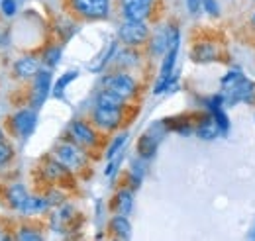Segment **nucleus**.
Instances as JSON below:
<instances>
[{
  "mask_svg": "<svg viewBox=\"0 0 255 241\" xmlns=\"http://www.w3.org/2000/svg\"><path fill=\"white\" fill-rule=\"evenodd\" d=\"M14 127L20 135L28 137L35 127V112L33 110H20L16 116H14Z\"/></svg>",
  "mask_w": 255,
  "mask_h": 241,
  "instance_id": "nucleus-11",
  "label": "nucleus"
},
{
  "mask_svg": "<svg viewBox=\"0 0 255 241\" xmlns=\"http://www.w3.org/2000/svg\"><path fill=\"white\" fill-rule=\"evenodd\" d=\"M14 71H16L18 77L28 79V77H35V75H37L39 67H37V61L33 59V57H22V59L16 63Z\"/></svg>",
  "mask_w": 255,
  "mask_h": 241,
  "instance_id": "nucleus-14",
  "label": "nucleus"
},
{
  "mask_svg": "<svg viewBox=\"0 0 255 241\" xmlns=\"http://www.w3.org/2000/svg\"><path fill=\"white\" fill-rule=\"evenodd\" d=\"M96 106H104V108H122V106H124V98L118 96V94H114L112 91L102 89V91L98 92V96H96Z\"/></svg>",
  "mask_w": 255,
  "mask_h": 241,
  "instance_id": "nucleus-13",
  "label": "nucleus"
},
{
  "mask_svg": "<svg viewBox=\"0 0 255 241\" xmlns=\"http://www.w3.org/2000/svg\"><path fill=\"white\" fill-rule=\"evenodd\" d=\"M122 8H124V18L126 20L143 22L149 16L151 0H124L122 2Z\"/></svg>",
  "mask_w": 255,
  "mask_h": 241,
  "instance_id": "nucleus-6",
  "label": "nucleus"
},
{
  "mask_svg": "<svg viewBox=\"0 0 255 241\" xmlns=\"http://www.w3.org/2000/svg\"><path fill=\"white\" fill-rule=\"evenodd\" d=\"M114 51H116V43H110V47H108V51L104 53V57L98 61V63H95V65H91V71H102L104 65L108 63V59L114 55Z\"/></svg>",
  "mask_w": 255,
  "mask_h": 241,
  "instance_id": "nucleus-24",
  "label": "nucleus"
},
{
  "mask_svg": "<svg viewBox=\"0 0 255 241\" xmlns=\"http://www.w3.org/2000/svg\"><path fill=\"white\" fill-rule=\"evenodd\" d=\"M216 57V49L208 43H202V45H196L192 49V59L196 61H212Z\"/></svg>",
  "mask_w": 255,
  "mask_h": 241,
  "instance_id": "nucleus-19",
  "label": "nucleus"
},
{
  "mask_svg": "<svg viewBox=\"0 0 255 241\" xmlns=\"http://www.w3.org/2000/svg\"><path fill=\"white\" fill-rule=\"evenodd\" d=\"M0 143H4V135H2V129H0Z\"/></svg>",
  "mask_w": 255,
  "mask_h": 241,
  "instance_id": "nucleus-31",
  "label": "nucleus"
},
{
  "mask_svg": "<svg viewBox=\"0 0 255 241\" xmlns=\"http://www.w3.org/2000/svg\"><path fill=\"white\" fill-rule=\"evenodd\" d=\"M93 120L98 127L102 129H114L120 125L122 120V108H104V106H96L93 112Z\"/></svg>",
  "mask_w": 255,
  "mask_h": 241,
  "instance_id": "nucleus-5",
  "label": "nucleus"
},
{
  "mask_svg": "<svg viewBox=\"0 0 255 241\" xmlns=\"http://www.w3.org/2000/svg\"><path fill=\"white\" fill-rule=\"evenodd\" d=\"M69 131H71L73 139H75L77 143H81V145H95L96 143L95 129H93L89 123H85V121H79V120L73 121L71 127H69Z\"/></svg>",
  "mask_w": 255,
  "mask_h": 241,
  "instance_id": "nucleus-10",
  "label": "nucleus"
},
{
  "mask_svg": "<svg viewBox=\"0 0 255 241\" xmlns=\"http://www.w3.org/2000/svg\"><path fill=\"white\" fill-rule=\"evenodd\" d=\"M26 198H28V192H26V188L22 186V184H14L10 190H8V200H10V204L14 206V208H22V204L26 202Z\"/></svg>",
  "mask_w": 255,
  "mask_h": 241,
  "instance_id": "nucleus-18",
  "label": "nucleus"
},
{
  "mask_svg": "<svg viewBox=\"0 0 255 241\" xmlns=\"http://www.w3.org/2000/svg\"><path fill=\"white\" fill-rule=\"evenodd\" d=\"M10 157H12V149L6 143H0V165H4L6 161H10Z\"/></svg>",
  "mask_w": 255,
  "mask_h": 241,
  "instance_id": "nucleus-27",
  "label": "nucleus"
},
{
  "mask_svg": "<svg viewBox=\"0 0 255 241\" xmlns=\"http://www.w3.org/2000/svg\"><path fill=\"white\" fill-rule=\"evenodd\" d=\"M47 206H49V204H47V200H45V198H39V196H28L20 210L24 212V214H37V212H43Z\"/></svg>",
  "mask_w": 255,
  "mask_h": 241,
  "instance_id": "nucleus-16",
  "label": "nucleus"
},
{
  "mask_svg": "<svg viewBox=\"0 0 255 241\" xmlns=\"http://www.w3.org/2000/svg\"><path fill=\"white\" fill-rule=\"evenodd\" d=\"M161 123H155L147 133H143L141 137H139V143H137V151H139V155L141 157H151L155 149H157V145H159L161 137H163V131H157L159 129Z\"/></svg>",
  "mask_w": 255,
  "mask_h": 241,
  "instance_id": "nucleus-8",
  "label": "nucleus"
},
{
  "mask_svg": "<svg viewBox=\"0 0 255 241\" xmlns=\"http://www.w3.org/2000/svg\"><path fill=\"white\" fill-rule=\"evenodd\" d=\"M49 89H51V73L49 71H37L35 75V81H33V106L39 108L47 94H49Z\"/></svg>",
  "mask_w": 255,
  "mask_h": 241,
  "instance_id": "nucleus-7",
  "label": "nucleus"
},
{
  "mask_svg": "<svg viewBox=\"0 0 255 241\" xmlns=\"http://www.w3.org/2000/svg\"><path fill=\"white\" fill-rule=\"evenodd\" d=\"M59 59H61V49H59V47H51V49H47V53H45V57H43V61H45L47 67H55V65L59 63Z\"/></svg>",
  "mask_w": 255,
  "mask_h": 241,
  "instance_id": "nucleus-23",
  "label": "nucleus"
},
{
  "mask_svg": "<svg viewBox=\"0 0 255 241\" xmlns=\"http://www.w3.org/2000/svg\"><path fill=\"white\" fill-rule=\"evenodd\" d=\"M218 133H222V131H220V127L216 123V118L212 114L208 118H204L198 123V127H196V135L202 137V139H214Z\"/></svg>",
  "mask_w": 255,
  "mask_h": 241,
  "instance_id": "nucleus-12",
  "label": "nucleus"
},
{
  "mask_svg": "<svg viewBox=\"0 0 255 241\" xmlns=\"http://www.w3.org/2000/svg\"><path fill=\"white\" fill-rule=\"evenodd\" d=\"M187 4H189V10L192 14L198 12V8H200V0H187Z\"/></svg>",
  "mask_w": 255,
  "mask_h": 241,
  "instance_id": "nucleus-30",
  "label": "nucleus"
},
{
  "mask_svg": "<svg viewBox=\"0 0 255 241\" xmlns=\"http://www.w3.org/2000/svg\"><path fill=\"white\" fill-rule=\"evenodd\" d=\"M77 77H79V73H77V71H69V73H65L63 77H59V81H57V83H55V87H53L55 96H61L63 91L67 89V85H71Z\"/></svg>",
  "mask_w": 255,
  "mask_h": 241,
  "instance_id": "nucleus-21",
  "label": "nucleus"
},
{
  "mask_svg": "<svg viewBox=\"0 0 255 241\" xmlns=\"http://www.w3.org/2000/svg\"><path fill=\"white\" fill-rule=\"evenodd\" d=\"M18 240H41V236L39 234H33V232H28V230H22L20 234H18Z\"/></svg>",
  "mask_w": 255,
  "mask_h": 241,
  "instance_id": "nucleus-28",
  "label": "nucleus"
},
{
  "mask_svg": "<svg viewBox=\"0 0 255 241\" xmlns=\"http://www.w3.org/2000/svg\"><path fill=\"white\" fill-rule=\"evenodd\" d=\"M116 206H118V212L122 216H128L131 214V208H133V196L129 190H120L116 194Z\"/></svg>",
  "mask_w": 255,
  "mask_h": 241,
  "instance_id": "nucleus-17",
  "label": "nucleus"
},
{
  "mask_svg": "<svg viewBox=\"0 0 255 241\" xmlns=\"http://www.w3.org/2000/svg\"><path fill=\"white\" fill-rule=\"evenodd\" d=\"M226 96L224 100L228 104H238V102H255V85L252 81H248L246 77L238 79L236 83H232L230 87L224 89Z\"/></svg>",
  "mask_w": 255,
  "mask_h": 241,
  "instance_id": "nucleus-3",
  "label": "nucleus"
},
{
  "mask_svg": "<svg viewBox=\"0 0 255 241\" xmlns=\"http://www.w3.org/2000/svg\"><path fill=\"white\" fill-rule=\"evenodd\" d=\"M2 14L4 16H14L16 14V2L14 0H2Z\"/></svg>",
  "mask_w": 255,
  "mask_h": 241,
  "instance_id": "nucleus-26",
  "label": "nucleus"
},
{
  "mask_svg": "<svg viewBox=\"0 0 255 241\" xmlns=\"http://www.w3.org/2000/svg\"><path fill=\"white\" fill-rule=\"evenodd\" d=\"M120 41L126 43L129 47H135V45H141L147 41L149 37V28L143 24V22H135V20H126L122 26H120Z\"/></svg>",
  "mask_w": 255,
  "mask_h": 241,
  "instance_id": "nucleus-2",
  "label": "nucleus"
},
{
  "mask_svg": "<svg viewBox=\"0 0 255 241\" xmlns=\"http://www.w3.org/2000/svg\"><path fill=\"white\" fill-rule=\"evenodd\" d=\"M63 198H61V194L59 192H51L49 194V200H47V204H59Z\"/></svg>",
  "mask_w": 255,
  "mask_h": 241,
  "instance_id": "nucleus-29",
  "label": "nucleus"
},
{
  "mask_svg": "<svg viewBox=\"0 0 255 241\" xmlns=\"http://www.w3.org/2000/svg\"><path fill=\"white\" fill-rule=\"evenodd\" d=\"M252 24L255 26V14H254V18H252Z\"/></svg>",
  "mask_w": 255,
  "mask_h": 241,
  "instance_id": "nucleus-32",
  "label": "nucleus"
},
{
  "mask_svg": "<svg viewBox=\"0 0 255 241\" xmlns=\"http://www.w3.org/2000/svg\"><path fill=\"white\" fill-rule=\"evenodd\" d=\"M126 139H128V133H122V135H118V137L112 141V145L108 147V153H106V157H108V159H112L116 153H120L122 145L126 143Z\"/></svg>",
  "mask_w": 255,
  "mask_h": 241,
  "instance_id": "nucleus-22",
  "label": "nucleus"
},
{
  "mask_svg": "<svg viewBox=\"0 0 255 241\" xmlns=\"http://www.w3.org/2000/svg\"><path fill=\"white\" fill-rule=\"evenodd\" d=\"M200 2H202V8H204L210 16H218V14H220V6H218L216 0H200Z\"/></svg>",
  "mask_w": 255,
  "mask_h": 241,
  "instance_id": "nucleus-25",
  "label": "nucleus"
},
{
  "mask_svg": "<svg viewBox=\"0 0 255 241\" xmlns=\"http://www.w3.org/2000/svg\"><path fill=\"white\" fill-rule=\"evenodd\" d=\"M110 230L118 236V238H124L128 240L129 236H131V226H129V222H128V216H116V218H112V222H110Z\"/></svg>",
  "mask_w": 255,
  "mask_h": 241,
  "instance_id": "nucleus-15",
  "label": "nucleus"
},
{
  "mask_svg": "<svg viewBox=\"0 0 255 241\" xmlns=\"http://www.w3.org/2000/svg\"><path fill=\"white\" fill-rule=\"evenodd\" d=\"M104 89L112 91L114 94H118V96H122L126 100V98L135 94V81L129 75H124V73L110 75V77L104 79Z\"/></svg>",
  "mask_w": 255,
  "mask_h": 241,
  "instance_id": "nucleus-4",
  "label": "nucleus"
},
{
  "mask_svg": "<svg viewBox=\"0 0 255 241\" xmlns=\"http://www.w3.org/2000/svg\"><path fill=\"white\" fill-rule=\"evenodd\" d=\"M122 2H124V0H122Z\"/></svg>",
  "mask_w": 255,
  "mask_h": 241,
  "instance_id": "nucleus-33",
  "label": "nucleus"
},
{
  "mask_svg": "<svg viewBox=\"0 0 255 241\" xmlns=\"http://www.w3.org/2000/svg\"><path fill=\"white\" fill-rule=\"evenodd\" d=\"M57 159L63 163L67 169H79L85 163V155L75 145H69V143H61L57 147Z\"/></svg>",
  "mask_w": 255,
  "mask_h": 241,
  "instance_id": "nucleus-9",
  "label": "nucleus"
},
{
  "mask_svg": "<svg viewBox=\"0 0 255 241\" xmlns=\"http://www.w3.org/2000/svg\"><path fill=\"white\" fill-rule=\"evenodd\" d=\"M71 8L89 20L106 18L110 12V0H71Z\"/></svg>",
  "mask_w": 255,
  "mask_h": 241,
  "instance_id": "nucleus-1",
  "label": "nucleus"
},
{
  "mask_svg": "<svg viewBox=\"0 0 255 241\" xmlns=\"http://www.w3.org/2000/svg\"><path fill=\"white\" fill-rule=\"evenodd\" d=\"M45 175L49 177V179H63V177H67L69 175V169L65 167L63 163L59 161V163H47L45 165Z\"/></svg>",
  "mask_w": 255,
  "mask_h": 241,
  "instance_id": "nucleus-20",
  "label": "nucleus"
}]
</instances>
